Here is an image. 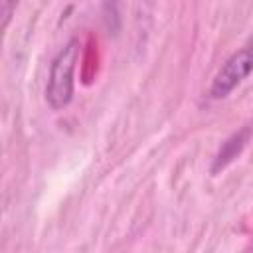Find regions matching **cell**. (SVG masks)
Masks as SVG:
<instances>
[{
  "label": "cell",
  "mask_w": 253,
  "mask_h": 253,
  "mask_svg": "<svg viewBox=\"0 0 253 253\" xmlns=\"http://www.w3.org/2000/svg\"><path fill=\"white\" fill-rule=\"evenodd\" d=\"M18 6V0H2V20H4V30L8 28L12 16H14V10Z\"/></svg>",
  "instance_id": "cell-4"
},
{
  "label": "cell",
  "mask_w": 253,
  "mask_h": 253,
  "mask_svg": "<svg viewBox=\"0 0 253 253\" xmlns=\"http://www.w3.org/2000/svg\"><path fill=\"white\" fill-rule=\"evenodd\" d=\"M253 73V38H249L237 51H233L211 79L208 95L215 101L225 99L243 79Z\"/></svg>",
  "instance_id": "cell-2"
},
{
  "label": "cell",
  "mask_w": 253,
  "mask_h": 253,
  "mask_svg": "<svg viewBox=\"0 0 253 253\" xmlns=\"http://www.w3.org/2000/svg\"><path fill=\"white\" fill-rule=\"evenodd\" d=\"M251 132H253V125H245L241 130H237V132H233L221 146H219V150H217V154L213 156V162H211V174H217V172H221L233 158H237L239 154H241V150L245 148V144H247V140H249V136H251Z\"/></svg>",
  "instance_id": "cell-3"
},
{
  "label": "cell",
  "mask_w": 253,
  "mask_h": 253,
  "mask_svg": "<svg viewBox=\"0 0 253 253\" xmlns=\"http://www.w3.org/2000/svg\"><path fill=\"white\" fill-rule=\"evenodd\" d=\"M79 57V40L71 38L53 57L49 65V75H47V85H45V101L53 111L65 109L73 101V91H75V65Z\"/></svg>",
  "instance_id": "cell-1"
}]
</instances>
